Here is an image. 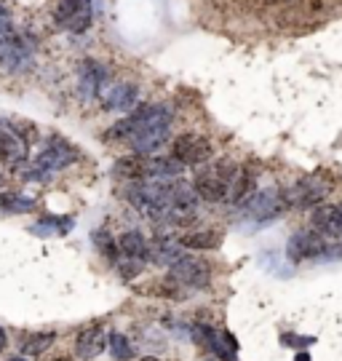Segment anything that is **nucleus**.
<instances>
[{
    "mask_svg": "<svg viewBox=\"0 0 342 361\" xmlns=\"http://www.w3.org/2000/svg\"><path fill=\"white\" fill-rule=\"evenodd\" d=\"M179 257H185V249L171 241L169 235H155L147 244V259L158 262V265H174Z\"/></svg>",
    "mask_w": 342,
    "mask_h": 361,
    "instance_id": "nucleus-17",
    "label": "nucleus"
},
{
    "mask_svg": "<svg viewBox=\"0 0 342 361\" xmlns=\"http://www.w3.org/2000/svg\"><path fill=\"white\" fill-rule=\"evenodd\" d=\"M94 244L102 252V257L110 259V262H118V241L107 231H97L94 233Z\"/></svg>",
    "mask_w": 342,
    "mask_h": 361,
    "instance_id": "nucleus-25",
    "label": "nucleus"
},
{
    "mask_svg": "<svg viewBox=\"0 0 342 361\" xmlns=\"http://www.w3.org/2000/svg\"><path fill=\"white\" fill-rule=\"evenodd\" d=\"M107 348L113 353L118 361H128L134 356V348H131V343H128L126 335H121V332H113V335H107Z\"/></svg>",
    "mask_w": 342,
    "mask_h": 361,
    "instance_id": "nucleus-24",
    "label": "nucleus"
},
{
    "mask_svg": "<svg viewBox=\"0 0 342 361\" xmlns=\"http://www.w3.org/2000/svg\"><path fill=\"white\" fill-rule=\"evenodd\" d=\"M78 161V150L73 147L70 142H64L59 137H54L49 140V145L35 155V161H32V169H30V180H46L51 174H56V171H62L64 166H70V164H75Z\"/></svg>",
    "mask_w": 342,
    "mask_h": 361,
    "instance_id": "nucleus-3",
    "label": "nucleus"
},
{
    "mask_svg": "<svg viewBox=\"0 0 342 361\" xmlns=\"http://www.w3.org/2000/svg\"><path fill=\"white\" fill-rule=\"evenodd\" d=\"M140 89L134 83H104L99 91V99L104 110H134L137 107Z\"/></svg>",
    "mask_w": 342,
    "mask_h": 361,
    "instance_id": "nucleus-13",
    "label": "nucleus"
},
{
    "mask_svg": "<svg viewBox=\"0 0 342 361\" xmlns=\"http://www.w3.org/2000/svg\"><path fill=\"white\" fill-rule=\"evenodd\" d=\"M297 361H310V359H307V353H303V356H297Z\"/></svg>",
    "mask_w": 342,
    "mask_h": 361,
    "instance_id": "nucleus-28",
    "label": "nucleus"
},
{
    "mask_svg": "<svg viewBox=\"0 0 342 361\" xmlns=\"http://www.w3.org/2000/svg\"><path fill=\"white\" fill-rule=\"evenodd\" d=\"M169 281L190 286V289H206L212 284V265L201 257H188L185 255L174 265H169Z\"/></svg>",
    "mask_w": 342,
    "mask_h": 361,
    "instance_id": "nucleus-9",
    "label": "nucleus"
},
{
    "mask_svg": "<svg viewBox=\"0 0 342 361\" xmlns=\"http://www.w3.org/2000/svg\"><path fill=\"white\" fill-rule=\"evenodd\" d=\"M310 225H313V233H318V235L340 238V235H342L340 207H337V204H318V207H313Z\"/></svg>",
    "mask_w": 342,
    "mask_h": 361,
    "instance_id": "nucleus-14",
    "label": "nucleus"
},
{
    "mask_svg": "<svg viewBox=\"0 0 342 361\" xmlns=\"http://www.w3.org/2000/svg\"><path fill=\"white\" fill-rule=\"evenodd\" d=\"M35 59V38L25 30H11L0 40V65L8 73H22Z\"/></svg>",
    "mask_w": 342,
    "mask_h": 361,
    "instance_id": "nucleus-4",
    "label": "nucleus"
},
{
    "mask_svg": "<svg viewBox=\"0 0 342 361\" xmlns=\"http://www.w3.org/2000/svg\"><path fill=\"white\" fill-rule=\"evenodd\" d=\"M94 19V6L91 0H56L54 3V22L67 32H86Z\"/></svg>",
    "mask_w": 342,
    "mask_h": 361,
    "instance_id": "nucleus-8",
    "label": "nucleus"
},
{
    "mask_svg": "<svg viewBox=\"0 0 342 361\" xmlns=\"http://www.w3.org/2000/svg\"><path fill=\"white\" fill-rule=\"evenodd\" d=\"M198 212V195L193 182L188 180H169V217L166 222L174 225H190Z\"/></svg>",
    "mask_w": 342,
    "mask_h": 361,
    "instance_id": "nucleus-6",
    "label": "nucleus"
},
{
    "mask_svg": "<svg viewBox=\"0 0 342 361\" xmlns=\"http://www.w3.org/2000/svg\"><path fill=\"white\" fill-rule=\"evenodd\" d=\"M0 188H6V177L3 174H0Z\"/></svg>",
    "mask_w": 342,
    "mask_h": 361,
    "instance_id": "nucleus-29",
    "label": "nucleus"
},
{
    "mask_svg": "<svg viewBox=\"0 0 342 361\" xmlns=\"http://www.w3.org/2000/svg\"><path fill=\"white\" fill-rule=\"evenodd\" d=\"M236 164L233 161H219L214 166H206L195 174L193 180V188H195V195L198 201H209V204H219L228 198L230 190V180L236 174Z\"/></svg>",
    "mask_w": 342,
    "mask_h": 361,
    "instance_id": "nucleus-2",
    "label": "nucleus"
},
{
    "mask_svg": "<svg viewBox=\"0 0 342 361\" xmlns=\"http://www.w3.org/2000/svg\"><path fill=\"white\" fill-rule=\"evenodd\" d=\"M254 193H257V171L252 166H238L233 180H230V190L225 201L233 207H241L243 201H249Z\"/></svg>",
    "mask_w": 342,
    "mask_h": 361,
    "instance_id": "nucleus-16",
    "label": "nucleus"
},
{
    "mask_svg": "<svg viewBox=\"0 0 342 361\" xmlns=\"http://www.w3.org/2000/svg\"><path fill=\"white\" fill-rule=\"evenodd\" d=\"M3 345H6V332L0 329V350H3Z\"/></svg>",
    "mask_w": 342,
    "mask_h": 361,
    "instance_id": "nucleus-27",
    "label": "nucleus"
},
{
    "mask_svg": "<svg viewBox=\"0 0 342 361\" xmlns=\"http://www.w3.org/2000/svg\"><path fill=\"white\" fill-rule=\"evenodd\" d=\"M118 241V255L123 259H134V262H147V238L140 231L121 233Z\"/></svg>",
    "mask_w": 342,
    "mask_h": 361,
    "instance_id": "nucleus-19",
    "label": "nucleus"
},
{
    "mask_svg": "<svg viewBox=\"0 0 342 361\" xmlns=\"http://www.w3.org/2000/svg\"><path fill=\"white\" fill-rule=\"evenodd\" d=\"M281 3H292V0H281Z\"/></svg>",
    "mask_w": 342,
    "mask_h": 361,
    "instance_id": "nucleus-32",
    "label": "nucleus"
},
{
    "mask_svg": "<svg viewBox=\"0 0 342 361\" xmlns=\"http://www.w3.org/2000/svg\"><path fill=\"white\" fill-rule=\"evenodd\" d=\"M177 244L182 249H198V252H209V249H216L222 244V233L219 231H193L179 235Z\"/></svg>",
    "mask_w": 342,
    "mask_h": 361,
    "instance_id": "nucleus-21",
    "label": "nucleus"
},
{
    "mask_svg": "<svg viewBox=\"0 0 342 361\" xmlns=\"http://www.w3.org/2000/svg\"><path fill=\"white\" fill-rule=\"evenodd\" d=\"M318 259H342V244L324 246V252L318 255Z\"/></svg>",
    "mask_w": 342,
    "mask_h": 361,
    "instance_id": "nucleus-26",
    "label": "nucleus"
},
{
    "mask_svg": "<svg viewBox=\"0 0 342 361\" xmlns=\"http://www.w3.org/2000/svg\"><path fill=\"white\" fill-rule=\"evenodd\" d=\"M340 217H342V204H340Z\"/></svg>",
    "mask_w": 342,
    "mask_h": 361,
    "instance_id": "nucleus-34",
    "label": "nucleus"
},
{
    "mask_svg": "<svg viewBox=\"0 0 342 361\" xmlns=\"http://www.w3.org/2000/svg\"><path fill=\"white\" fill-rule=\"evenodd\" d=\"M142 361H161V359H155V356H147V359H142Z\"/></svg>",
    "mask_w": 342,
    "mask_h": 361,
    "instance_id": "nucleus-30",
    "label": "nucleus"
},
{
    "mask_svg": "<svg viewBox=\"0 0 342 361\" xmlns=\"http://www.w3.org/2000/svg\"><path fill=\"white\" fill-rule=\"evenodd\" d=\"M171 158L182 166H203L214 158V145L201 134H179L171 142Z\"/></svg>",
    "mask_w": 342,
    "mask_h": 361,
    "instance_id": "nucleus-7",
    "label": "nucleus"
},
{
    "mask_svg": "<svg viewBox=\"0 0 342 361\" xmlns=\"http://www.w3.org/2000/svg\"><path fill=\"white\" fill-rule=\"evenodd\" d=\"M107 348V332L102 324H91L86 329H80L75 337V353L80 359H97L102 350Z\"/></svg>",
    "mask_w": 342,
    "mask_h": 361,
    "instance_id": "nucleus-15",
    "label": "nucleus"
},
{
    "mask_svg": "<svg viewBox=\"0 0 342 361\" xmlns=\"http://www.w3.org/2000/svg\"><path fill=\"white\" fill-rule=\"evenodd\" d=\"M110 80V73L107 67L97 62V59H83L80 67H78V89H80V97L83 99H97L99 97L102 86Z\"/></svg>",
    "mask_w": 342,
    "mask_h": 361,
    "instance_id": "nucleus-11",
    "label": "nucleus"
},
{
    "mask_svg": "<svg viewBox=\"0 0 342 361\" xmlns=\"http://www.w3.org/2000/svg\"><path fill=\"white\" fill-rule=\"evenodd\" d=\"M182 164H177L171 155H147L145 180H177L182 174Z\"/></svg>",
    "mask_w": 342,
    "mask_h": 361,
    "instance_id": "nucleus-18",
    "label": "nucleus"
},
{
    "mask_svg": "<svg viewBox=\"0 0 342 361\" xmlns=\"http://www.w3.org/2000/svg\"><path fill=\"white\" fill-rule=\"evenodd\" d=\"M13 361H27V356H25V359H13Z\"/></svg>",
    "mask_w": 342,
    "mask_h": 361,
    "instance_id": "nucleus-31",
    "label": "nucleus"
},
{
    "mask_svg": "<svg viewBox=\"0 0 342 361\" xmlns=\"http://www.w3.org/2000/svg\"><path fill=\"white\" fill-rule=\"evenodd\" d=\"M145 166H147V155H123V158H118L115 161L113 171L121 177V180H128V182H140L145 180Z\"/></svg>",
    "mask_w": 342,
    "mask_h": 361,
    "instance_id": "nucleus-20",
    "label": "nucleus"
},
{
    "mask_svg": "<svg viewBox=\"0 0 342 361\" xmlns=\"http://www.w3.org/2000/svg\"><path fill=\"white\" fill-rule=\"evenodd\" d=\"M56 361H70V359H56Z\"/></svg>",
    "mask_w": 342,
    "mask_h": 361,
    "instance_id": "nucleus-33",
    "label": "nucleus"
},
{
    "mask_svg": "<svg viewBox=\"0 0 342 361\" xmlns=\"http://www.w3.org/2000/svg\"><path fill=\"white\" fill-rule=\"evenodd\" d=\"M286 209H289L286 193L279 188H267V190H257L249 201H243L241 217L249 222H270V219H279Z\"/></svg>",
    "mask_w": 342,
    "mask_h": 361,
    "instance_id": "nucleus-5",
    "label": "nucleus"
},
{
    "mask_svg": "<svg viewBox=\"0 0 342 361\" xmlns=\"http://www.w3.org/2000/svg\"><path fill=\"white\" fill-rule=\"evenodd\" d=\"M331 190V182L318 171V174H307L303 180L294 185L292 190L286 193V201L289 207H300V209H313L318 207Z\"/></svg>",
    "mask_w": 342,
    "mask_h": 361,
    "instance_id": "nucleus-10",
    "label": "nucleus"
},
{
    "mask_svg": "<svg viewBox=\"0 0 342 361\" xmlns=\"http://www.w3.org/2000/svg\"><path fill=\"white\" fill-rule=\"evenodd\" d=\"M35 209V198H27L22 193H3L0 195V212L6 214H25Z\"/></svg>",
    "mask_w": 342,
    "mask_h": 361,
    "instance_id": "nucleus-22",
    "label": "nucleus"
},
{
    "mask_svg": "<svg viewBox=\"0 0 342 361\" xmlns=\"http://www.w3.org/2000/svg\"><path fill=\"white\" fill-rule=\"evenodd\" d=\"M324 235H318L313 231H297L286 244V255L292 262H305V259H318V255L324 252Z\"/></svg>",
    "mask_w": 342,
    "mask_h": 361,
    "instance_id": "nucleus-12",
    "label": "nucleus"
},
{
    "mask_svg": "<svg viewBox=\"0 0 342 361\" xmlns=\"http://www.w3.org/2000/svg\"><path fill=\"white\" fill-rule=\"evenodd\" d=\"M54 340H56L54 332H38V335H30L25 343H22V353H25L27 359H35V356H40L43 350L49 348Z\"/></svg>",
    "mask_w": 342,
    "mask_h": 361,
    "instance_id": "nucleus-23",
    "label": "nucleus"
},
{
    "mask_svg": "<svg viewBox=\"0 0 342 361\" xmlns=\"http://www.w3.org/2000/svg\"><path fill=\"white\" fill-rule=\"evenodd\" d=\"M171 107L166 104H137L107 131V140H126L137 155H155L171 137Z\"/></svg>",
    "mask_w": 342,
    "mask_h": 361,
    "instance_id": "nucleus-1",
    "label": "nucleus"
}]
</instances>
